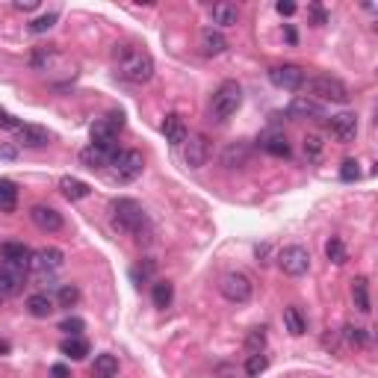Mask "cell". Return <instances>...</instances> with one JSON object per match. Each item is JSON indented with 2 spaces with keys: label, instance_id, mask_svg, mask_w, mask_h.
<instances>
[{
  "label": "cell",
  "instance_id": "ab89813d",
  "mask_svg": "<svg viewBox=\"0 0 378 378\" xmlns=\"http://www.w3.org/2000/svg\"><path fill=\"white\" fill-rule=\"evenodd\" d=\"M357 177H361V168H357V163H355V160H346V163L340 166V181L352 184V181H357Z\"/></svg>",
  "mask_w": 378,
  "mask_h": 378
},
{
  "label": "cell",
  "instance_id": "d6a6232c",
  "mask_svg": "<svg viewBox=\"0 0 378 378\" xmlns=\"http://www.w3.org/2000/svg\"><path fill=\"white\" fill-rule=\"evenodd\" d=\"M266 366H269L266 352H254V355H248V361H245V373H248V378H257L260 373H266Z\"/></svg>",
  "mask_w": 378,
  "mask_h": 378
},
{
  "label": "cell",
  "instance_id": "7402d4cb",
  "mask_svg": "<svg viewBox=\"0 0 378 378\" xmlns=\"http://www.w3.org/2000/svg\"><path fill=\"white\" fill-rule=\"evenodd\" d=\"M27 311L36 316V320H47L54 313V298L47 293H33L27 298Z\"/></svg>",
  "mask_w": 378,
  "mask_h": 378
},
{
  "label": "cell",
  "instance_id": "4fadbf2b",
  "mask_svg": "<svg viewBox=\"0 0 378 378\" xmlns=\"http://www.w3.org/2000/svg\"><path fill=\"white\" fill-rule=\"evenodd\" d=\"M328 131H331V136H334L340 145L355 142V136H357V115H355V113H337V115H331V122H328Z\"/></svg>",
  "mask_w": 378,
  "mask_h": 378
},
{
  "label": "cell",
  "instance_id": "603a6c76",
  "mask_svg": "<svg viewBox=\"0 0 378 378\" xmlns=\"http://www.w3.org/2000/svg\"><path fill=\"white\" fill-rule=\"evenodd\" d=\"M30 248L24 245V243H3L0 245V257L3 260H9V263H21V266H27L30 269Z\"/></svg>",
  "mask_w": 378,
  "mask_h": 378
},
{
  "label": "cell",
  "instance_id": "f546056e",
  "mask_svg": "<svg viewBox=\"0 0 378 378\" xmlns=\"http://www.w3.org/2000/svg\"><path fill=\"white\" fill-rule=\"evenodd\" d=\"M222 163L227 168H240L248 163V145L245 142H236V145H227L225 154H222Z\"/></svg>",
  "mask_w": 378,
  "mask_h": 378
},
{
  "label": "cell",
  "instance_id": "e0dca14e",
  "mask_svg": "<svg viewBox=\"0 0 378 378\" xmlns=\"http://www.w3.org/2000/svg\"><path fill=\"white\" fill-rule=\"evenodd\" d=\"M15 133H18V145H24V148H45L51 142V133L38 124H21Z\"/></svg>",
  "mask_w": 378,
  "mask_h": 378
},
{
  "label": "cell",
  "instance_id": "836d02e7",
  "mask_svg": "<svg viewBox=\"0 0 378 378\" xmlns=\"http://www.w3.org/2000/svg\"><path fill=\"white\" fill-rule=\"evenodd\" d=\"M56 302L63 307H74L77 302H80V290H77V284H63V287H59Z\"/></svg>",
  "mask_w": 378,
  "mask_h": 378
},
{
  "label": "cell",
  "instance_id": "cb8c5ba5",
  "mask_svg": "<svg viewBox=\"0 0 378 378\" xmlns=\"http://www.w3.org/2000/svg\"><path fill=\"white\" fill-rule=\"evenodd\" d=\"M352 298H355V307L361 313H370L373 311V307H370V281H366L364 275L352 281Z\"/></svg>",
  "mask_w": 378,
  "mask_h": 378
},
{
  "label": "cell",
  "instance_id": "5bb4252c",
  "mask_svg": "<svg viewBox=\"0 0 378 378\" xmlns=\"http://www.w3.org/2000/svg\"><path fill=\"white\" fill-rule=\"evenodd\" d=\"M30 219H33V225L38 227V231H47V234L63 231V213L54 210V207H47V204L30 207Z\"/></svg>",
  "mask_w": 378,
  "mask_h": 378
},
{
  "label": "cell",
  "instance_id": "d6986e66",
  "mask_svg": "<svg viewBox=\"0 0 378 378\" xmlns=\"http://www.w3.org/2000/svg\"><path fill=\"white\" fill-rule=\"evenodd\" d=\"M59 192H63L68 201H80V198H89L92 186L80 181V177H63V181H59Z\"/></svg>",
  "mask_w": 378,
  "mask_h": 378
},
{
  "label": "cell",
  "instance_id": "8d00e7d4",
  "mask_svg": "<svg viewBox=\"0 0 378 378\" xmlns=\"http://www.w3.org/2000/svg\"><path fill=\"white\" fill-rule=\"evenodd\" d=\"M263 346H266V331H263V328H254V331L248 334V340H245V349H248V355L263 352Z\"/></svg>",
  "mask_w": 378,
  "mask_h": 378
},
{
  "label": "cell",
  "instance_id": "9c48e42d",
  "mask_svg": "<svg viewBox=\"0 0 378 378\" xmlns=\"http://www.w3.org/2000/svg\"><path fill=\"white\" fill-rule=\"evenodd\" d=\"M269 80L278 89H287V92H296V89L304 86V68L302 65H293V63H284V65H272L269 68Z\"/></svg>",
  "mask_w": 378,
  "mask_h": 378
},
{
  "label": "cell",
  "instance_id": "1f68e13d",
  "mask_svg": "<svg viewBox=\"0 0 378 378\" xmlns=\"http://www.w3.org/2000/svg\"><path fill=\"white\" fill-rule=\"evenodd\" d=\"M325 257H328L331 263H337V266L346 263V245H343L340 236H331V240L325 243Z\"/></svg>",
  "mask_w": 378,
  "mask_h": 378
},
{
  "label": "cell",
  "instance_id": "7c38bea8",
  "mask_svg": "<svg viewBox=\"0 0 378 378\" xmlns=\"http://www.w3.org/2000/svg\"><path fill=\"white\" fill-rule=\"evenodd\" d=\"M63 260L65 254L59 248H38V252L30 254V269H36L38 278H45V275H54L63 266Z\"/></svg>",
  "mask_w": 378,
  "mask_h": 378
},
{
  "label": "cell",
  "instance_id": "ba28073f",
  "mask_svg": "<svg viewBox=\"0 0 378 378\" xmlns=\"http://www.w3.org/2000/svg\"><path fill=\"white\" fill-rule=\"evenodd\" d=\"M124 127V115L122 113H109L107 118H98V122L92 124V131H89V136H92V145H101V148H115V136L118 131Z\"/></svg>",
  "mask_w": 378,
  "mask_h": 378
},
{
  "label": "cell",
  "instance_id": "ac0fdd59",
  "mask_svg": "<svg viewBox=\"0 0 378 378\" xmlns=\"http://www.w3.org/2000/svg\"><path fill=\"white\" fill-rule=\"evenodd\" d=\"M163 133H166V142H172V145H184L186 142V124H184V118L177 115V113H168L166 115V122H163Z\"/></svg>",
  "mask_w": 378,
  "mask_h": 378
},
{
  "label": "cell",
  "instance_id": "8992f818",
  "mask_svg": "<svg viewBox=\"0 0 378 378\" xmlns=\"http://www.w3.org/2000/svg\"><path fill=\"white\" fill-rule=\"evenodd\" d=\"M219 293L234 304H245L248 298L254 296V284H252V278L243 272H227L222 281H219Z\"/></svg>",
  "mask_w": 378,
  "mask_h": 378
},
{
  "label": "cell",
  "instance_id": "52a82bcc",
  "mask_svg": "<svg viewBox=\"0 0 378 378\" xmlns=\"http://www.w3.org/2000/svg\"><path fill=\"white\" fill-rule=\"evenodd\" d=\"M278 266H281L284 275L302 278L307 269H311V252H307L304 245H287L278 252Z\"/></svg>",
  "mask_w": 378,
  "mask_h": 378
},
{
  "label": "cell",
  "instance_id": "3957f363",
  "mask_svg": "<svg viewBox=\"0 0 378 378\" xmlns=\"http://www.w3.org/2000/svg\"><path fill=\"white\" fill-rule=\"evenodd\" d=\"M243 107V86L236 80H225L222 86L213 92L210 101V118L216 124H225L231 115H236V109Z\"/></svg>",
  "mask_w": 378,
  "mask_h": 378
},
{
  "label": "cell",
  "instance_id": "44dd1931",
  "mask_svg": "<svg viewBox=\"0 0 378 378\" xmlns=\"http://www.w3.org/2000/svg\"><path fill=\"white\" fill-rule=\"evenodd\" d=\"M225 47H227V38L219 33V30H204L201 33V54L204 56H219V54H225Z\"/></svg>",
  "mask_w": 378,
  "mask_h": 378
},
{
  "label": "cell",
  "instance_id": "4316f807",
  "mask_svg": "<svg viewBox=\"0 0 378 378\" xmlns=\"http://www.w3.org/2000/svg\"><path fill=\"white\" fill-rule=\"evenodd\" d=\"M260 145H263V151L266 154H272V157H290V142H287V136L281 133H269V136H263L260 139Z\"/></svg>",
  "mask_w": 378,
  "mask_h": 378
},
{
  "label": "cell",
  "instance_id": "f35d334b",
  "mask_svg": "<svg viewBox=\"0 0 378 378\" xmlns=\"http://www.w3.org/2000/svg\"><path fill=\"white\" fill-rule=\"evenodd\" d=\"M304 154H307V160H320L322 139H320V136H304Z\"/></svg>",
  "mask_w": 378,
  "mask_h": 378
},
{
  "label": "cell",
  "instance_id": "30bf717a",
  "mask_svg": "<svg viewBox=\"0 0 378 378\" xmlns=\"http://www.w3.org/2000/svg\"><path fill=\"white\" fill-rule=\"evenodd\" d=\"M24 281H27V266L9 263V260L0 263V296H3V298L21 293Z\"/></svg>",
  "mask_w": 378,
  "mask_h": 378
},
{
  "label": "cell",
  "instance_id": "83f0119b",
  "mask_svg": "<svg viewBox=\"0 0 378 378\" xmlns=\"http://www.w3.org/2000/svg\"><path fill=\"white\" fill-rule=\"evenodd\" d=\"M210 15H213V24H219V27H234L236 18H240V9H236L234 3H216V6L210 9Z\"/></svg>",
  "mask_w": 378,
  "mask_h": 378
},
{
  "label": "cell",
  "instance_id": "7bdbcfd3",
  "mask_svg": "<svg viewBox=\"0 0 378 378\" xmlns=\"http://www.w3.org/2000/svg\"><path fill=\"white\" fill-rule=\"evenodd\" d=\"M15 157H18V148L15 145L0 142V160H15Z\"/></svg>",
  "mask_w": 378,
  "mask_h": 378
},
{
  "label": "cell",
  "instance_id": "5b68a950",
  "mask_svg": "<svg viewBox=\"0 0 378 378\" xmlns=\"http://www.w3.org/2000/svg\"><path fill=\"white\" fill-rule=\"evenodd\" d=\"M304 86H307V98H313L316 104H322V101H328V104H346L349 101V89H346L337 77H328V74H320V77H311V80H304Z\"/></svg>",
  "mask_w": 378,
  "mask_h": 378
},
{
  "label": "cell",
  "instance_id": "d4e9b609",
  "mask_svg": "<svg viewBox=\"0 0 378 378\" xmlns=\"http://www.w3.org/2000/svg\"><path fill=\"white\" fill-rule=\"evenodd\" d=\"M18 207V186L6 177H0V213H15Z\"/></svg>",
  "mask_w": 378,
  "mask_h": 378
},
{
  "label": "cell",
  "instance_id": "74e56055",
  "mask_svg": "<svg viewBox=\"0 0 378 378\" xmlns=\"http://www.w3.org/2000/svg\"><path fill=\"white\" fill-rule=\"evenodd\" d=\"M83 328H86V322L80 316H68V320H63V325H59V331H65L68 337H80Z\"/></svg>",
  "mask_w": 378,
  "mask_h": 378
},
{
  "label": "cell",
  "instance_id": "7dc6e473",
  "mask_svg": "<svg viewBox=\"0 0 378 378\" xmlns=\"http://www.w3.org/2000/svg\"><path fill=\"white\" fill-rule=\"evenodd\" d=\"M51 375H54V378H68V375H71V373H68V366H63V364H56V366H54V370H51Z\"/></svg>",
  "mask_w": 378,
  "mask_h": 378
},
{
  "label": "cell",
  "instance_id": "9a60e30c",
  "mask_svg": "<svg viewBox=\"0 0 378 378\" xmlns=\"http://www.w3.org/2000/svg\"><path fill=\"white\" fill-rule=\"evenodd\" d=\"M113 154H115V148H101V145H92V142H89L83 151H80V163H83L86 168H92V172H95V168L101 172V168L109 166Z\"/></svg>",
  "mask_w": 378,
  "mask_h": 378
},
{
  "label": "cell",
  "instance_id": "bcb514c9",
  "mask_svg": "<svg viewBox=\"0 0 378 378\" xmlns=\"http://www.w3.org/2000/svg\"><path fill=\"white\" fill-rule=\"evenodd\" d=\"M311 15H313V21H316V27H320V24H325V12H322V9H320V6H311Z\"/></svg>",
  "mask_w": 378,
  "mask_h": 378
},
{
  "label": "cell",
  "instance_id": "e575fe53",
  "mask_svg": "<svg viewBox=\"0 0 378 378\" xmlns=\"http://www.w3.org/2000/svg\"><path fill=\"white\" fill-rule=\"evenodd\" d=\"M343 337H346V343H349V346H366V340H370L366 328H357V325H346Z\"/></svg>",
  "mask_w": 378,
  "mask_h": 378
},
{
  "label": "cell",
  "instance_id": "484cf974",
  "mask_svg": "<svg viewBox=\"0 0 378 378\" xmlns=\"http://www.w3.org/2000/svg\"><path fill=\"white\" fill-rule=\"evenodd\" d=\"M59 352H63L65 357H71V361H83V357L89 355V343L83 340V337H65V340L59 343Z\"/></svg>",
  "mask_w": 378,
  "mask_h": 378
},
{
  "label": "cell",
  "instance_id": "f6af8a7d",
  "mask_svg": "<svg viewBox=\"0 0 378 378\" xmlns=\"http://www.w3.org/2000/svg\"><path fill=\"white\" fill-rule=\"evenodd\" d=\"M275 9L281 15H293L296 12V3H290V0H281V3H275Z\"/></svg>",
  "mask_w": 378,
  "mask_h": 378
},
{
  "label": "cell",
  "instance_id": "f1b7e54d",
  "mask_svg": "<svg viewBox=\"0 0 378 378\" xmlns=\"http://www.w3.org/2000/svg\"><path fill=\"white\" fill-rule=\"evenodd\" d=\"M284 325H287V331H290L293 337H302L307 331V320H304V313L298 311V307H284Z\"/></svg>",
  "mask_w": 378,
  "mask_h": 378
},
{
  "label": "cell",
  "instance_id": "8fae6325",
  "mask_svg": "<svg viewBox=\"0 0 378 378\" xmlns=\"http://www.w3.org/2000/svg\"><path fill=\"white\" fill-rule=\"evenodd\" d=\"M181 148H184V163H186L189 168H201V166H207V157H210V142H207L204 133L186 136V142H184Z\"/></svg>",
  "mask_w": 378,
  "mask_h": 378
},
{
  "label": "cell",
  "instance_id": "4dcf8cb0",
  "mask_svg": "<svg viewBox=\"0 0 378 378\" xmlns=\"http://www.w3.org/2000/svg\"><path fill=\"white\" fill-rule=\"evenodd\" d=\"M151 298H154V307H160V311H166V307L172 304V298H175V287L168 284V281H154Z\"/></svg>",
  "mask_w": 378,
  "mask_h": 378
},
{
  "label": "cell",
  "instance_id": "7a4b0ae2",
  "mask_svg": "<svg viewBox=\"0 0 378 378\" xmlns=\"http://www.w3.org/2000/svg\"><path fill=\"white\" fill-rule=\"evenodd\" d=\"M109 213H113V225L118 227V231L142 240V234L148 227V216L133 198H115V201L109 204Z\"/></svg>",
  "mask_w": 378,
  "mask_h": 378
},
{
  "label": "cell",
  "instance_id": "2e32d148",
  "mask_svg": "<svg viewBox=\"0 0 378 378\" xmlns=\"http://www.w3.org/2000/svg\"><path fill=\"white\" fill-rule=\"evenodd\" d=\"M287 113L293 118H313V122H320V118H325V107L316 104L313 98H307V95H298V98H293V104Z\"/></svg>",
  "mask_w": 378,
  "mask_h": 378
},
{
  "label": "cell",
  "instance_id": "c3c4849f",
  "mask_svg": "<svg viewBox=\"0 0 378 378\" xmlns=\"http://www.w3.org/2000/svg\"><path fill=\"white\" fill-rule=\"evenodd\" d=\"M9 352H12V346H9V340H0V357L9 355Z\"/></svg>",
  "mask_w": 378,
  "mask_h": 378
},
{
  "label": "cell",
  "instance_id": "ee69618b",
  "mask_svg": "<svg viewBox=\"0 0 378 378\" xmlns=\"http://www.w3.org/2000/svg\"><path fill=\"white\" fill-rule=\"evenodd\" d=\"M15 9L18 12H33V9H38V0H18Z\"/></svg>",
  "mask_w": 378,
  "mask_h": 378
},
{
  "label": "cell",
  "instance_id": "d590c367",
  "mask_svg": "<svg viewBox=\"0 0 378 378\" xmlns=\"http://www.w3.org/2000/svg\"><path fill=\"white\" fill-rule=\"evenodd\" d=\"M59 21V12H47V15H42V18H36L33 24H30V33H47V30H51L54 24Z\"/></svg>",
  "mask_w": 378,
  "mask_h": 378
},
{
  "label": "cell",
  "instance_id": "b9f144b4",
  "mask_svg": "<svg viewBox=\"0 0 378 378\" xmlns=\"http://www.w3.org/2000/svg\"><path fill=\"white\" fill-rule=\"evenodd\" d=\"M151 275H154V260H145L142 266H139V269H133V278H136V281H148Z\"/></svg>",
  "mask_w": 378,
  "mask_h": 378
},
{
  "label": "cell",
  "instance_id": "681fc988",
  "mask_svg": "<svg viewBox=\"0 0 378 378\" xmlns=\"http://www.w3.org/2000/svg\"><path fill=\"white\" fill-rule=\"evenodd\" d=\"M287 42L296 45V30H293V27H287Z\"/></svg>",
  "mask_w": 378,
  "mask_h": 378
},
{
  "label": "cell",
  "instance_id": "277c9868",
  "mask_svg": "<svg viewBox=\"0 0 378 378\" xmlns=\"http://www.w3.org/2000/svg\"><path fill=\"white\" fill-rule=\"evenodd\" d=\"M109 181L113 184H133L145 168V160L139 151H115L109 160Z\"/></svg>",
  "mask_w": 378,
  "mask_h": 378
},
{
  "label": "cell",
  "instance_id": "ffe728a7",
  "mask_svg": "<svg viewBox=\"0 0 378 378\" xmlns=\"http://www.w3.org/2000/svg\"><path fill=\"white\" fill-rule=\"evenodd\" d=\"M115 373H118V357L109 355V352L98 355L95 364H92V370H89V375H92V378H115Z\"/></svg>",
  "mask_w": 378,
  "mask_h": 378
},
{
  "label": "cell",
  "instance_id": "60d3db41",
  "mask_svg": "<svg viewBox=\"0 0 378 378\" xmlns=\"http://www.w3.org/2000/svg\"><path fill=\"white\" fill-rule=\"evenodd\" d=\"M0 127H3V131H18V127H21V122H18V118H15L12 113L0 109Z\"/></svg>",
  "mask_w": 378,
  "mask_h": 378
},
{
  "label": "cell",
  "instance_id": "6da1fadb",
  "mask_svg": "<svg viewBox=\"0 0 378 378\" xmlns=\"http://www.w3.org/2000/svg\"><path fill=\"white\" fill-rule=\"evenodd\" d=\"M115 68H118V77H124L127 83H136V86H142L154 77L151 54L142 51V47H133V45L115 47Z\"/></svg>",
  "mask_w": 378,
  "mask_h": 378
}]
</instances>
